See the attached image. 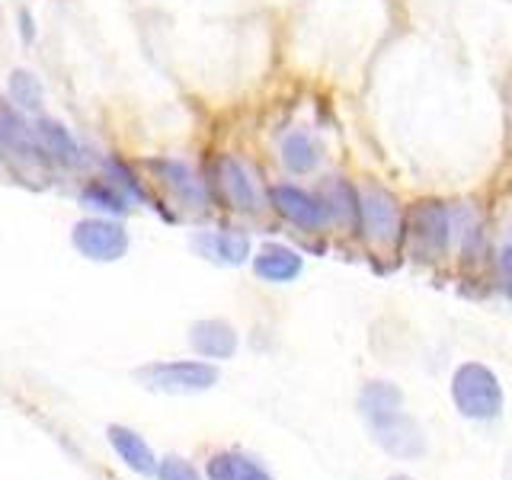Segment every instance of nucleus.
Segmentation results:
<instances>
[{
  "label": "nucleus",
  "mask_w": 512,
  "mask_h": 480,
  "mask_svg": "<svg viewBox=\"0 0 512 480\" xmlns=\"http://www.w3.org/2000/svg\"><path fill=\"white\" fill-rule=\"evenodd\" d=\"M400 407H404V394H400V388L391 381H368L359 394V410L368 420V426L397 413Z\"/></svg>",
  "instance_id": "16"
},
{
  "label": "nucleus",
  "mask_w": 512,
  "mask_h": 480,
  "mask_svg": "<svg viewBox=\"0 0 512 480\" xmlns=\"http://www.w3.org/2000/svg\"><path fill=\"white\" fill-rule=\"evenodd\" d=\"M208 189L215 192V199L240 215H253L260 208V192H256L253 176L247 167L240 164L231 154H218L212 164H208Z\"/></svg>",
  "instance_id": "3"
},
{
  "label": "nucleus",
  "mask_w": 512,
  "mask_h": 480,
  "mask_svg": "<svg viewBox=\"0 0 512 480\" xmlns=\"http://www.w3.org/2000/svg\"><path fill=\"white\" fill-rule=\"evenodd\" d=\"M279 154H282L285 170L298 176L311 173L320 164V148L308 132H288L279 144Z\"/></svg>",
  "instance_id": "18"
},
{
  "label": "nucleus",
  "mask_w": 512,
  "mask_h": 480,
  "mask_svg": "<svg viewBox=\"0 0 512 480\" xmlns=\"http://www.w3.org/2000/svg\"><path fill=\"white\" fill-rule=\"evenodd\" d=\"M269 205L276 208L285 221L298 224L304 231H320L333 221V212L324 196H311V192L288 186V183L269 186Z\"/></svg>",
  "instance_id": "7"
},
{
  "label": "nucleus",
  "mask_w": 512,
  "mask_h": 480,
  "mask_svg": "<svg viewBox=\"0 0 512 480\" xmlns=\"http://www.w3.org/2000/svg\"><path fill=\"white\" fill-rule=\"evenodd\" d=\"M372 432L381 442V448H388V452L397 458H416L426 452L423 429L416 426L404 410H397L391 416H384V420L372 423Z\"/></svg>",
  "instance_id": "9"
},
{
  "label": "nucleus",
  "mask_w": 512,
  "mask_h": 480,
  "mask_svg": "<svg viewBox=\"0 0 512 480\" xmlns=\"http://www.w3.org/2000/svg\"><path fill=\"white\" fill-rule=\"evenodd\" d=\"M148 167L157 176V183L164 186L183 208H189V212H205L208 202H212V189H208V183L199 180L183 160L154 157V160H148Z\"/></svg>",
  "instance_id": "8"
},
{
  "label": "nucleus",
  "mask_w": 512,
  "mask_h": 480,
  "mask_svg": "<svg viewBox=\"0 0 512 480\" xmlns=\"http://www.w3.org/2000/svg\"><path fill=\"white\" fill-rule=\"evenodd\" d=\"M157 480H202V477L186 458L167 455L164 461H160V468H157Z\"/></svg>",
  "instance_id": "20"
},
{
  "label": "nucleus",
  "mask_w": 512,
  "mask_h": 480,
  "mask_svg": "<svg viewBox=\"0 0 512 480\" xmlns=\"http://www.w3.org/2000/svg\"><path fill=\"white\" fill-rule=\"evenodd\" d=\"M32 132H36V144L42 157L48 164H61V167H80L84 164V151H80L77 138L64 128L61 122L55 119H39L32 125Z\"/></svg>",
  "instance_id": "11"
},
{
  "label": "nucleus",
  "mask_w": 512,
  "mask_h": 480,
  "mask_svg": "<svg viewBox=\"0 0 512 480\" xmlns=\"http://www.w3.org/2000/svg\"><path fill=\"white\" fill-rule=\"evenodd\" d=\"M404 234L410 237V247L420 260H439L452 240V218L442 202H420L410 212Z\"/></svg>",
  "instance_id": "5"
},
{
  "label": "nucleus",
  "mask_w": 512,
  "mask_h": 480,
  "mask_svg": "<svg viewBox=\"0 0 512 480\" xmlns=\"http://www.w3.org/2000/svg\"><path fill=\"white\" fill-rule=\"evenodd\" d=\"M208 480H272L260 461L244 452H218L208 458Z\"/></svg>",
  "instance_id": "15"
},
{
  "label": "nucleus",
  "mask_w": 512,
  "mask_h": 480,
  "mask_svg": "<svg viewBox=\"0 0 512 480\" xmlns=\"http://www.w3.org/2000/svg\"><path fill=\"white\" fill-rule=\"evenodd\" d=\"M304 269L301 253L285 247V244H263L260 250L253 253V272L260 276L263 282H295Z\"/></svg>",
  "instance_id": "12"
},
{
  "label": "nucleus",
  "mask_w": 512,
  "mask_h": 480,
  "mask_svg": "<svg viewBox=\"0 0 512 480\" xmlns=\"http://www.w3.org/2000/svg\"><path fill=\"white\" fill-rule=\"evenodd\" d=\"M135 378L148 391L160 394H199L218 384V368L212 362L176 359V362H151L135 372Z\"/></svg>",
  "instance_id": "2"
},
{
  "label": "nucleus",
  "mask_w": 512,
  "mask_h": 480,
  "mask_svg": "<svg viewBox=\"0 0 512 480\" xmlns=\"http://www.w3.org/2000/svg\"><path fill=\"white\" fill-rule=\"evenodd\" d=\"M452 397L468 420H496L503 413V384L480 362L458 365L452 378Z\"/></svg>",
  "instance_id": "1"
},
{
  "label": "nucleus",
  "mask_w": 512,
  "mask_h": 480,
  "mask_svg": "<svg viewBox=\"0 0 512 480\" xmlns=\"http://www.w3.org/2000/svg\"><path fill=\"white\" fill-rule=\"evenodd\" d=\"M20 23H23V36H26V39H32V20H29V13H23V16H20Z\"/></svg>",
  "instance_id": "22"
},
{
  "label": "nucleus",
  "mask_w": 512,
  "mask_h": 480,
  "mask_svg": "<svg viewBox=\"0 0 512 480\" xmlns=\"http://www.w3.org/2000/svg\"><path fill=\"white\" fill-rule=\"evenodd\" d=\"M189 343L202 359H231L237 352V330L228 320H196L189 327Z\"/></svg>",
  "instance_id": "13"
},
{
  "label": "nucleus",
  "mask_w": 512,
  "mask_h": 480,
  "mask_svg": "<svg viewBox=\"0 0 512 480\" xmlns=\"http://www.w3.org/2000/svg\"><path fill=\"white\" fill-rule=\"evenodd\" d=\"M80 202L103 215H125L128 208H132V196L112 180H90L80 189Z\"/></svg>",
  "instance_id": "17"
},
{
  "label": "nucleus",
  "mask_w": 512,
  "mask_h": 480,
  "mask_svg": "<svg viewBox=\"0 0 512 480\" xmlns=\"http://www.w3.org/2000/svg\"><path fill=\"white\" fill-rule=\"evenodd\" d=\"M106 436H109V445L116 448V455L135 474H141V477H157L160 458L154 455V448L144 442V436H138V432L128 429V426H109Z\"/></svg>",
  "instance_id": "14"
},
{
  "label": "nucleus",
  "mask_w": 512,
  "mask_h": 480,
  "mask_svg": "<svg viewBox=\"0 0 512 480\" xmlns=\"http://www.w3.org/2000/svg\"><path fill=\"white\" fill-rule=\"evenodd\" d=\"M71 244L80 256L93 263H116L128 253V231L112 218H84L74 224Z\"/></svg>",
  "instance_id": "6"
},
{
  "label": "nucleus",
  "mask_w": 512,
  "mask_h": 480,
  "mask_svg": "<svg viewBox=\"0 0 512 480\" xmlns=\"http://www.w3.org/2000/svg\"><path fill=\"white\" fill-rule=\"evenodd\" d=\"M7 96L13 100L16 109H23V112H39L42 103H45V87H42V80L26 71V68H16L10 77H7Z\"/></svg>",
  "instance_id": "19"
},
{
  "label": "nucleus",
  "mask_w": 512,
  "mask_h": 480,
  "mask_svg": "<svg viewBox=\"0 0 512 480\" xmlns=\"http://www.w3.org/2000/svg\"><path fill=\"white\" fill-rule=\"evenodd\" d=\"M359 228L362 234L381 247H394L404 237V215L394 202L391 192H384L378 186H368L359 192Z\"/></svg>",
  "instance_id": "4"
},
{
  "label": "nucleus",
  "mask_w": 512,
  "mask_h": 480,
  "mask_svg": "<svg viewBox=\"0 0 512 480\" xmlns=\"http://www.w3.org/2000/svg\"><path fill=\"white\" fill-rule=\"evenodd\" d=\"M500 276H503V285L509 288V295H512V247L500 250Z\"/></svg>",
  "instance_id": "21"
},
{
  "label": "nucleus",
  "mask_w": 512,
  "mask_h": 480,
  "mask_svg": "<svg viewBox=\"0 0 512 480\" xmlns=\"http://www.w3.org/2000/svg\"><path fill=\"white\" fill-rule=\"evenodd\" d=\"M192 250H196L202 260L218 263V266H240L253 260L250 256V237L240 231H199L192 237Z\"/></svg>",
  "instance_id": "10"
},
{
  "label": "nucleus",
  "mask_w": 512,
  "mask_h": 480,
  "mask_svg": "<svg viewBox=\"0 0 512 480\" xmlns=\"http://www.w3.org/2000/svg\"><path fill=\"white\" fill-rule=\"evenodd\" d=\"M391 480H410V477H400V474H397V477H391Z\"/></svg>",
  "instance_id": "23"
}]
</instances>
